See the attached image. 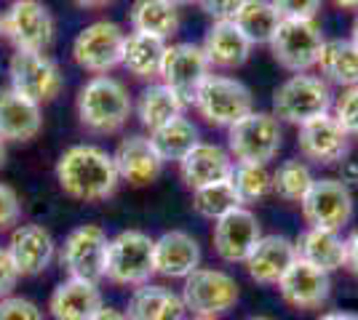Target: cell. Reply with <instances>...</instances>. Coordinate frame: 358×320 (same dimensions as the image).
Segmentation results:
<instances>
[{
  "mask_svg": "<svg viewBox=\"0 0 358 320\" xmlns=\"http://www.w3.org/2000/svg\"><path fill=\"white\" fill-rule=\"evenodd\" d=\"M57 182L67 198L99 203L115 195L120 176L113 153L99 144H73L57 160Z\"/></svg>",
  "mask_w": 358,
  "mask_h": 320,
  "instance_id": "6da1fadb",
  "label": "cell"
},
{
  "mask_svg": "<svg viewBox=\"0 0 358 320\" xmlns=\"http://www.w3.org/2000/svg\"><path fill=\"white\" fill-rule=\"evenodd\" d=\"M75 112L80 125L91 134H118L134 112L129 89L113 75H91L75 99Z\"/></svg>",
  "mask_w": 358,
  "mask_h": 320,
  "instance_id": "7a4b0ae2",
  "label": "cell"
},
{
  "mask_svg": "<svg viewBox=\"0 0 358 320\" xmlns=\"http://www.w3.org/2000/svg\"><path fill=\"white\" fill-rule=\"evenodd\" d=\"M334 105V91L327 80L313 73H297L289 75L273 91V115L281 123H292V125H302V123L313 121L331 112Z\"/></svg>",
  "mask_w": 358,
  "mask_h": 320,
  "instance_id": "3957f363",
  "label": "cell"
},
{
  "mask_svg": "<svg viewBox=\"0 0 358 320\" xmlns=\"http://www.w3.org/2000/svg\"><path fill=\"white\" fill-rule=\"evenodd\" d=\"M284 144V128L273 112L252 109L227 128V153L236 163L270 166Z\"/></svg>",
  "mask_w": 358,
  "mask_h": 320,
  "instance_id": "277c9868",
  "label": "cell"
},
{
  "mask_svg": "<svg viewBox=\"0 0 358 320\" xmlns=\"http://www.w3.org/2000/svg\"><path fill=\"white\" fill-rule=\"evenodd\" d=\"M152 248L155 238H150L142 229H120L110 238L105 261V280L123 289H139L150 283L155 275L152 267Z\"/></svg>",
  "mask_w": 358,
  "mask_h": 320,
  "instance_id": "5b68a950",
  "label": "cell"
},
{
  "mask_svg": "<svg viewBox=\"0 0 358 320\" xmlns=\"http://www.w3.org/2000/svg\"><path fill=\"white\" fill-rule=\"evenodd\" d=\"M182 302L187 307V315H206V318H222L230 310H236L241 299L238 280L227 270L220 267H198L193 275L182 280L179 291Z\"/></svg>",
  "mask_w": 358,
  "mask_h": 320,
  "instance_id": "8992f818",
  "label": "cell"
},
{
  "mask_svg": "<svg viewBox=\"0 0 358 320\" xmlns=\"http://www.w3.org/2000/svg\"><path fill=\"white\" fill-rule=\"evenodd\" d=\"M193 107L209 125L230 128L233 123H238L243 115H249L254 109V96L249 86L238 77L211 73L195 93Z\"/></svg>",
  "mask_w": 358,
  "mask_h": 320,
  "instance_id": "52a82bcc",
  "label": "cell"
},
{
  "mask_svg": "<svg viewBox=\"0 0 358 320\" xmlns=\"http://www.w3.org/2000/svg\"><path fill=\"white\" fill-rule=\"evenodd\" d=\"M324 43L327 38L315 19H281L268 48L273 59L284 70L297 75V73H310L318 64Z\"/></svg>",
  "mask_w": 358,
  "mask_h": 320,
  "instance_id": "ba28073f",
  "label": "cell"
},
{
  "mask_svg": "<svg viewBox=\"0 0 358 320\" xmlns=\"http://www.w3.org/2000/svg\"><path fill=\"white\" fill-rule=\"evenodd\" d=\"M110 235L99 224H80L67 232V238L57 248V259L67 277H80L91 283L105 280V261Z\"/></svg>",
  "mask_w": 358,
  "mask_h": 320,
  "instance_id": "9c48e42d",
  "label": "cell"
},
{
  "mask_svg": "<svg viewBox=\"0 0 358 320\" xmlns=\"http://www.w3.org/2000/svg\"><path fill=\"white\" fill-rule=\"evenodd\" d=\"M8 80L16 93L32 99L35 105L54 102L64 89L59 64L45 51H16L8 59Z\"/></svg>",
  "mask_w": 358,
  "mask_h": 320,
  "instance_id": "30bf717a",
  "label": "cell"
},
{
  "mask_svg": "<svg viewBox=\"0 0 358 320\" xmlns=\"http://www.w3.org/2000/svg\"><path fill=\"white\" fill-rule=\"evenodd\" d=\"M123 40H126V32L120 30V24L110 22V19L91 22L75 35L73 61L83 73L110 75L115 67H120Z\"/></svg>",
  "mask_w": 358,
  "mask_h": 320,
  "instance_id": "8fae6325",
  "label": "cell"
},
{
  "mask_svg": "<svg viewBox=\"0 0 358 320\" xmlns=\"http://www.w3.org/2000/svg\"><path fill=\"white\" fill-rule=\"evenodd\" d=\"M302 216L308 222V227L318 229H334L343 232L356 213V200L350 187L334 176H315L313 187L308 190V195L299 203Z\"/></svg>",
  "mask_w": 358,
  "mask_h": 320,
  "instance_id": "7c38bea8",
  "label": "cell"
},
{
  "mask_svg": "<svg viewBox=\"0 0 358 320\" xmlns=\"http://www.w3.org/2000/svg\"><path fill=\"white\" fill-rule=\"evenodd\" d=\"M54 32V16L41 0H14L3 11V38H8L16 51H48Z\"/></svg>",
  "mask_w": 358,
  "mask_h": 320,
  "instance_id": "4fadbf2b",
  "label": "cell"
},
{
  "mask_svg": "<svg viewBox=\"0 0 358 320\" xmlns=\"http://www.w3.org/2000/svg\"><path fill=\"white\" fill-rule=\"evenodd\" d=\"M211 75V64L203 54L201 43H169L161 64V83H166L171 91H177L187 107L193 105L195 93L203 86V80Z\"/></svg>",
  "mask_w": 358,
  "mask_h": 320,
  "instance_id": "5bb4252c",
  "label": "cell"
},
{
  "mask_svg": "<svg viewBox=\"0 0 358 320\" xmlns=\"http://www.w3.org/2000/svg\"><path fill=\"white\" fill-rule=\"evenodd\" d=\"M259 238H262L259 219L246 206L224 213L222 219L214 222V229H211L214 254L224 264H243L254 251V245L259 243Z\"/></svg>",
  "mask_w": 358,
  "mask_h": 320,
  "instance_id": "9a60e30c",
  "label": "cell"
},
{
  "mask_svg": "<svg viewBox=\"0 0 358 320\" xmlns=\"http://www.w3.org/2000/svg\"><path fill=\"white\" fill-rule=\"evenodd\" d=\"M297 147L302 160L315 166H337L350 153V137L343 125L331 118V112L302 123L297 128Z\"/></svg>",
  "mask_w": 358,
  "mask_h": 320,
  "instance_id": "2e32d148",
  "label": "cell"
},
{
  "mask_svg": "<svg viewBox=\"0 0 358 320\" xmlns=\"http://www.w3.org/2000/svg\"><path fill=\"white\" fill-rule=\"evenodd\" d=\"M275 289L281 294L284 305H289L292 310L313 312L327 305L331 296V275L308 261L294 259V264L286 270Z\"/></svg>",
  "mask_w": 358,
  "mask_h": 320,
  "instance_id": "e0dca14e",
  "label": "cell"
},
{
  "mask_svg": "<svg viewBox=\"0 0 358 320\" xmlns=\"http://www.w3.org/2000/svg\"><path fill=\"white\" fill-rule=\"evenodd\" d=\"M8 254L14 259L16 270L22 277H35V275H43L51 261L57 259V241L54 235L43 227V224H16L8 235Z\"/></svg>",
  "mask_w": 358,
  "mask_h": 320,
  "instance_id": "ac0fdd59",
  "label": "cell"
},
{
  "mask_svg": "<svg viewBox=\"0 0 358 320\" xmlns=\"http://www.w3.org/2000/svg\"><path fill=\"white\" fill-rule=\"evenodd\" d=\"M203 261V251L198 238H193L185 229H169L155 238L152 248V267L158 277L166 280H185L193 275Z\"/></svg>",
  "mask_w": 358,
  "mask_h": 320,
  "instance_id": "d6986e66",
  "label": "cell"
},
{
  "mask_svg": "<svg viewBox=\"0 0 358 320\" xmlns=\"http://www.w3.org/2000/svg\"><path fill=\"white\" fill-rule=\"evenodd\" d=\"M113 160L118 168L120 184L126 182L131 187L152 184L166 166L155 153V147L150 144V137H145V134H129V137L120 139L115 153H113Z\"/></svg>",
  "mask_w": 358,
  "mask_h": 320,
  "instance_id": "ffe728a7",
  "label": "cell"
},
{
  "mask_svg": "<svg viewBox=\"0 0 358 320\" xmlns=\"http://www.w3.org/2000/svg\"><path fill=\"white\" fill-rule=\"evenodd\" d=\"M177 166L182 182L190 190H201V187H209V184L227 182L233 176L236 160L230 158L227 147L211 144V142H198Z\"/></svg>",
  "mask_w": 358,
  "mask_h": 320,
  "instance_id": "44dd1931",
  "label": "cell"
},
{
  "mask_svg": "<svg viewBox=\"0 0 358 320\" xmlns=\"http://www.w3.org/2000/svg\"><path fill=\"white\" fill-rule=\"evenodd\" d=\"M294 259H297L294 241L284 235H262L249 259L243 261V267L257 286H278V280L294 264Z\"/></svg>",
  "mask_w": 358,
  "mask_h": 320,
  "instance_id": "7402d4cb",
  "label": "cell"
},
{
  "mask_svg": "<svg viewBox=\"0 0 358 320\" xmlns=\"http://www.w3.org/2000/svg\"><path fill=\"white\" fill-rule=\"evenodd\" d=\"M102 305L105 296L99 283L64 277L48 296V315L51 320H89Z\"/></svg>",
  "mask_w": 358,
  "mask_h": 320,
  "instance_id": "603a6c76",
  "label": "cell"
},
{
  "mask_svg": "<svg viewBox=\"0 0 358 320\" xmlns=\"http://www.w3.org/2000/svg\"><path fill=\"white\" fill-rule=\"evenodd\" d=\"M43 128V109L32 99L16 93L11 86L0 89V139L30 142Z\"/></svg>",
  "mask_w": 358,
  "mask_h": 320,
  "instance_id": "cb8c5ba5",
  "label": "cell"
},
{
  "mask_svg": "<svg viewBox=\"0 0 358 320\" xmlns=\"http://www.w3.org/2000/svg\"><path fill=\"white\" fill-rule=\"evenodd\" d=\"M201 48L209 59L211 70H238L249 61L254 46L238 30L236 22H214Z\"/></svg>",
  "mask_w": 358,
  "mask_h": 320,
  "instance_id": "d4e9b609",
  "label": "cell"
},
{
  "mask_svg": "<svg viewBox=\"0 0 358 320\" xmlns=\"http://www.w3.org/2000/svg\"><path fill=\"white\" fill-rule=\"evenodd\" d=\"M126 318L129 320H185L187 307L177 291L161 283H145L131 291L126 302Z\"/></svg>",
  "mask_w": 358,
  "mask_h": 320,
  "instance_id": "484cf974",
  "label": "cell"
},
{
  "mask_svg": "<svg viewBox=\"0 0 358 320\" xmlns=\"http://www.w3.org/2000/svg\"><path fill=\"white\" fill-rule=\"evenodd\" d=\"M297 248V259L313 264L324 273H337L345 267V235L334 229H318L308 227L299 232L294 241Z\"/></svg>",
  "mask_w": 358,
  "mask_h": 320,
  "instance_id": "4316f807",
  "label": "cell"
},
{
  "mask_svg": "<svg viewBox=\"0 0 358 320\" xmlns=\"http://www.w3.org/2000/svg\"><path fill=\"white\" fill-rule=\"evenodd\" d=\"M169 40H161L155 35H145V32H129L123 40V56H120V67L129 70L139 80H155L161 77V64H164V54Z\"/></svg>",
  "mask_w": 358,
  "mask_h": 320,
  "instance_id": "83f0119b",
  "label": "cell"
},
{
  "mask_svg": "<svg viewBox=\"0 0 358 320\" xmlns=\"http://www.w3.org/2000/svg\"><path fill=\"white\" fill-rule=\"evenodd\" d=\"M315 70L329 86H340V89L358 86V48L350 38H329L321 48Z\"/></svg>",
  "mask_w": 358,
  "mask_h": 320,
  "instance_id": "f1b7e54d",
  "label": "cell"
},
{
  "mask_svg": "<svg viewBox=\"0 0 358 320\" xmlns=\"http://www.w3.org/2000/svg\"><path fill=\"white\" fill-rule=\"evenodd\" d=\"M134 109L139 123H142V128H148L150 134H152L161 125L171 123L179 115H185L187 102L177 91H171L166 83H150V86H145V91L139 93Z\"/></svg>",
  "mask_w": 358,
  "mask_h": 320,
  "instance_id": "f546056e",
  "label": "cell"
},
{
  "mask_svg": "<svg viewBox=\"0 0 358 320\" xmlns=\"http://www.w3.org/2000/svg\"><path fill=\"white\" fill-rule=\"evenodd\" d=\"M129 24L134 32L169 40L179 30V8L171 0H134L129 8Z\"/></svg>",
  "mask_w": 358,
  "mask_h": 320,
  "instance_id": "4dcf8cb0",
  "label": "cell"
},
{
  "mask_svg": "<svg viewBox=\"0 0 358 320\" xmlns=\"http://www.w3.org/2000/svg\"><path fill=\"white\" fill-rule=\"evenodd\" d=\"M198 142H201V131L187 115H179L150 134V144L155 147V153L164 163H179Z\"/></svg>",
  "mask_w": 358,
  "mask_h": 320,
  "instance_id": "1f68e13d",
  "label": "cell"
},
{
  "mask_svg": "<svg viewBox=\"0 0 358 320\" xmlns=\"http://www.w3.org/2000/svg\"><path fill=\"white\" fill-rule=\"evenodd\" d=\"M252 46H268L281 24V14L270 0H246L233 19Z\"/></svg>",
  "mask_w": 358,
  "mask_h": 320,
  "instance_id": "d6a6232c",
  "label": "cell"
},
{
  "mask_svg": "<svg viewBox=\"0 0 358 320\" xmlns=\"http://www.w3.org/2000/svg\"><path fill=\"white\" fill-rule=\"evenodd\" d=\"M315 174L308 160H284L281 166L273 171V195H278L286 203H302V198L308 195V190L313 187Z\"/></svg>",
  "mask_w": 358,
  "mask_h": 320,
  "instance_id": "836d02e7",
  "label": "cell"
},
{
  "mask_svg": "<svg viewBox=\"0 0 358 320\" xmlns=\"http://www.w3.org/2000/svg\"><path fill=\"white\" fill-rule=\"evenodd\" d=\"M230 184L238 195L241 206L252 208L254 203L273 195V171L268 166H259V163H236Z\"/></svg>",
  "mask_w": 358,
  "mask_h": 320,
  "instance_id": "e575fe53",
  "label": "cell"
},
{
  "mask_svg": "<svg viewBox=\"0 0 358 320\" xmlns=\"http://www.w3.org/2000/svg\"><path fill=\"white\" fill-rule=\"evenodd\" d=\"M238 206H241V200H238V195H236L230 179H227V182L209 184V187H201V190H193V211L198 213L201 219L217 222V219H222L224 213L236 211Z\"/></svg>",
  "mask_w": 358,
  "mask_h": 320,
  "instance_id": "d590c367",
  "label": "cell"
},
{
  "mask_svg": "<svg viewBox=\"0 0 358 320\" xmlns=\"http://www.w3.org/2000/svg\"><path fill=\"white\" fill-rule=\"evenodd\" d=\"M331 118L343 125V131L348 137L358 139V86L343 89V91L334 96Z\"/></svg>",
  "mask_w": 358,
  "mask_h": 320,
  "instance_id": "8d00e7d4",
  "label": "cell"
},
{
  "mask_svg": "<svg viewBox=\"0 0 358 320\" xmlns=\"http://www.w3.org/2000/svg\"><path fill=\"white\" fill-rule=\"evenodd\" d=\"M0 320H45V312L27 296L11 294L0 299Z\"/></svg>",
  "mask_w": 358,
  "mask_h": 320,
  "instance_id": "74e56055",
  "label": "cell"
},
{
  "mask_svg": "<svg viewBox=\"0 0 358 320\" xmlns=\"http://www.w3.org/2000/svg\"><path fill=\"white\" fill-rule=\"evenodd\" d=\"M22 222V200L11 184L0 182V232H11Z\"/></svg>",
  "mask_w": 358,
  "mask_h": 320,
  "instance_id": "f35d334b",
  "label": "cell"
},
{
  "mask_svg": "<svg viewBox=\"0 0 358 320\" xmlns=\"http://www.w3.org/2000/svg\"><path fill=\"white\" fill-rule=\"evenodd\" d=\"M281 19H315L324 0H270Z\"/></svg>",
  "mask_w": 358,
  "mask_h": 320,
  "instance_id": "ab89813d",
  "label": "cell"
},
{
  "mask_svg": "<svg viewBox=\"0 0 358 320\" xmlns=\"http://www.w3.org/2000/svg\"><path fill=\"white\" fill-rule=\"evenodd\" d=\"M246 0H198L201 11L211 16L214 22H233Z\"/></svg>",
  "mask_w": 358,
  "mask_h": 320,
  "instance_id": "60d3db41",
  "label": "cell"
},
{
  "mask_svg": "<svg viewBox=\"0 0 358 320\" xmlns=\"http://www.w3.org/2000/svg\"><path fill=\"white\" fill-rule=\"evenodd\" d=\"M19 277H22V275H19V270H16L14 259H11V254H8V248L0 245V299L14 294Z\"/></svg>",
  "mask_w": 358,
  "mask_h": 320,
  "instance_id": "b9f144b4",
  "label": "cell"
},
{
  "mask_svg": "<svg viewBox=\"0 0 358 320\" xmlns=\"http://www.w3.org/2000/svg\"><path fill=\"white\" fill-rule=\"evenodd\" d=\"M345 270L358 277V227L345 235Z\"/></svg>",
  "mask_w": 358,
  "mask_h": 320,
  "instance_id": "7bdbcfd3",
  "label": "cell"
},
{
  "mask_svg": "<svg viewBox=\"0 0 358 320\" xmlns=\"http://www.w3.org/2000/svg\"><path fill=\"white\" fill-rule=\"evenodd\" d=\"M340 182H345L348 187L358 184V160H348L345 158L343 163H340Z\"/></svg>",
  "mask_w": 358,
  "mask_h": 320,
  "instance_id": "ee69618b",
  "label": "cell"
},
{
  "mask_svg": "<svg viewBox=\"0 0 358 320\" xmlns=\"http://www.w3.org/2000/svg\"><path fill=\"white\" fill-rule=\"evenodd\" d=\"M89 320H129V318H126V312H123V310H118V307L102 305Z\"/></svg>",
  "mask_w": 358,
  "mask_h": 320,
  "instance_id": "f6af8a7d",
  "label": "cell"
},
{
  "mask_svg": "<svg viewBox=\"0 0 358 320\" xmlns=\"http://www.w3.org/2000/svg\"><path fill=\"white\" fill-rule=\"evenodd\" d=\"M315 320H358L356 312H345V310H331V312H321Z\"/></svg>",
  "mask_w": 358,
  "mask_h": 320,
  "instance_id": "bcb514c9",
  "label": "cell"
},
{
  "mask_svg": "<svg viewBox=\"0 0 358 320\" xmlns=\"http://www.w3.org/2000/svg\"><path fill=\"white\" fill-rule=\"evenodd\" d=\"M337 8H343V11H356L358 14V0H331Z\"/></svg>",
  "mask_w": 358,
  "mask_h": 320,
  "instance_id": "7dc6e473",
  "label": "cell"
},
{
  "mask_svg": "<svg viewBox=\"0 0 358 320\" xmlns=\"http://www.w3.org/2000/svg\"><path fill=\"white\" fill-rule=\"evenodd\" d=\"M73 3H78L80 8H102V6H107L110 0H73Z\"/></svg>",
  "mask_w": 358,
  "mask_h": 320,
  "instance_id": "c3c4849f",
  "label": "cell"
},
{
  "mask_svg": "<svg viewBox=\"0 0 358 320\" xmlns=\"http://www.w3.org/2000/svg\"><path fill=\"white\" fill-rule=\"evenodd\" d=\"M350 40H353V46L358 48V16L353 19V27H350Z\"/></svg>",
  "mask_w": 358,
  "mask_h": 320,
  "instance_id": "681fc988",
  "label": "cell"
},
{
  "mask_svg": "<svg viewBox=\"0 0 358 320\" xmlns=\"http://www.w3.org/2000/svg\"><path fill=\"white\" fill-rule=\"evenodd\" d=\"M3 163H6V142L0 139V168H3Z\"/></svg>",
  "mask_w": 358,
  "mask_h": 320,
  "instance_id": "f907efd6",
  "label": "cell"
},
{
  "mask_svg": "<svg viewBox=\"0 0 358 320\" xmlns=\"http://www.w3.org/2000/svg\"><path fill=\"white\" fill-rule=\"evenodd\" d=\"M243 320H275V318H270V315H249V318Z\"/></svg>",
  "mask_w": 358,
  "mask_h": 320,
  "instance_id": "816d5d0a",
  "label": "cell"
},
{
  "mask_svg": "<svg viewBox=\"0 0 358 320\" xmlns=\"http://www.w3.org/2000/svg\"><path fill=\"white\" fill-rule=\"evenodd\" d=\"M185 320H220V318H206V315H187Z\"/></svg>",
  "mask_w": 358,
  "mask_h": 320,
  "instance_id": "f5cc1de1",
  "label": "cell"
},
{
  "mask_svg": "<svg viewBox=\"0 0 358 320\" xmlns=\"http://www.w3.org/2000/svg\"><path fill=\"white\" fill-rule=\"evenodd\" d=\"M171 3H174V6H190V3H198V0H171Z\"/></svg>",
  "mask_w": 358,
  "mask_h": 320,
  "instance_id": "db71d44e",
  "label": "cell"
},
{
  "mask_svg": "<svg viewBox=\"0 0 358 320\" xmlns=\"http://www.w3.org/2000/svg\"><path fill=\"white\" fill-rule=\"evenodd\" d=\"M0 38H3V11H0Z\"/></svg>",
  "mask_w": 358,
  "mask_h": 320,
  "instance_id": "11a10c76",
  "label": "cell"
}]
</instances>
